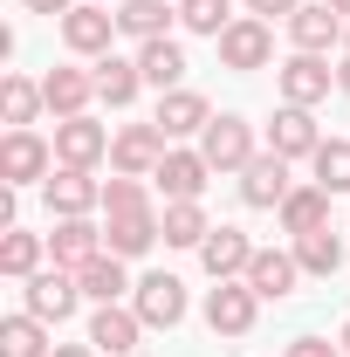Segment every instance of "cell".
<instances>
[{"label": "cell", "mask_w": 350, "mask_h": 357, "mask_svg": "<svg viewBox=\"0 0 350 357\" xmlns=\"http://www.w3.org/2000/svg\"><path fill=\"white\" fill-rule=\"evenodd\" d=\"M76 303H83L76 268H42V275H28V282H21V310L42 316L48 330H55V323H69V316H76Z\"/></svg>", "instance_id": "1"}, {"label": "cell", "mask_w": 350, "mask_h": 357, "mask_svg": "<svg viewBox=\"0 0 350 357\" xmlns=\"http://www.w3.org/2000/svg\"><path fill=\"white\" fill-rule=\"evenodd\" d=\"M165 151H172V137L158 131V124H124V131H110V172L151 178L165 165Z\"/></svg>", "instance_id": "2"}, {"label": "cell", "mask_w": 350, "mask_h": 357, "mask_svg": "<svg viewBox=\"0 0 350 357\" xmlns=\"http://www.w3.org/2000/svg\"><path fill=\"white\" fill-rule=\"evenodd\" d=\"M220 69H234V76H248V69H268L275 62V21H254V14H241L227 35H220Z\"/></svg>", "instance_id": "3"}, {"label": "cell", "mask_w": 350, "mask_h": 357, "mask_svg": "<svg viewBox=\"0 0 350 357\" xmlns=\"http://www.w3.org/2000/svg\"><path fill=\"white\" fill-rule=\"evenodd\" d=\"M55 172V144L42 131H7L0 137V178L7 185H48Z\"/></svg>", "instance_id": "4"}, {"label": "cell", "mask_w": 350, "mask_h": 357, "mask_svg": "<svg viewBox=\"0 0 350 357\" xmlns=\"http://www.w3.org/2000/svg\"><path fill=\"white\" fill-rule=\"evenodd\" d=\"M199 151H206L213 172H248V158H254V124L234 117V110H220L213 124L199 131Z\"/></svg>", "instance_id": "5"}, {"label": "cell", "mask_w": 350, "mask_h": 357, "mask_svg": "<svg viewBox=\"0 0 350 357\" xmlns=\"http://www.w3.org/2000/svg\"><path fill=\"white\" fill-rule=\"evenodd\" d=\"M289 192H296L289 158L254 151V158H248V172H241V206H254V213H282V199H289Z\"/></svg>", "instance_id": "6"}, {"label": "cell", "mask_w": 350, "mask_h": 357, "mask_svg": "<svg viewBox=\"0 0 350 357\" xmlns=\"http://www.w3.org/2000/svg\"><path fill=\"white\" fill-rule=\"evenodd\" d=\"M254 316H261V296H254L248 282H213V289H206V330H213V337H248Z\"/></svg>", "instance_id": "7"}, {"label": "cell", "mask_w": 350, "mask_h": 357, "mask_svg": "<svg viewBox=\"0 0 350 357\" xmlns=\"http://www.w3.org/2000/svg\"><path fill=\"white\" fill-rule=\"evenodd\" d=\"M131 310L144 316V330H178V323H185V282L165 275V268L144 275V282L131 289Z\"/></svg>", "instance_id": "8"}, {"label": "cell", "mask_w": 350, "mask_h": 357, "mask_svg": "<svg viewBox=\"0 0 350 357\" xmlns=\"http://www.w3.org/2000/svg\"><path fill=\"white\" fill-rule=\"evenodd\" d=\"M42 199H48V213H55V220H83V213L103 206V185H96L83 165H55L48 185H42Z\"/></svg>", "instance_id": "9"}, {"label": "cell", "mask_w": 350, "mask_h": 357, "mask_svg": "<svg viewBox=\"0 0 350 357\" xmlns=\"http://www.w3.org/2000/svg\"><path fill=\"white\" fill-rule=\"evenodd\" d=\"M344 14L330 7V0H303L296 14H289V42H296V55H330V48L344 42Z\"/></svg>", "instance_id": "10"}, {"label": "cell", "mask_w": 350, "mask_h": 357, "mask_svg": "<svg viewBox=\"0 0 350 357\" xmlns=\"http://www.w3.org/2000/svg\"><path fill=\"white\" fill-rule=\"evenodd\" d=\"M110 35H117V14L96 7V0H76L62 14V48L69 55H110Z\"/></svg>", "instance_id": "11"}, {"label": "cell", "mask_w": 350, "mask_h": 357, "mask_svg": "<svg viewBox=\"0 0 350 357\" xmlns=\"http://www.w3.org/2000/svg\"><path fill=\"white\" fill-rule=\"evenodd\" d=\"M268 151L275 158H316L323 151V131H316V110H303V103H282L275 110V124H268Z\"/></svg>", "instance_id": "12"}, {"label": "cell", "mask_w": 350, "mask_h": 357, "mask_svg": "<svg viewBox=\"0 0 350 357\" xmlns=\"http://www.w3.org/2000/svg\"><path fill=\"white\" fill-rule=\"evenodd\" d=\"M330 83H337V69H330L323 55H289V62L275 69V89H282V103H303V110H316V103L330 96Z\"/></svg>", "instance_id": "13"}, {"label": "cell", "mask_w": 350, "mask_h": 357, "mask_svg": "<svg viewBox=\"0 0 350 357\" xmlns=\"http://www.w3.org/2000/svg\"><path fill=\"white\" fill-rule=\"evenodd\" d=\"M103 158H110V131H103L96 117H62V124H55V165L96 172Z\"/></svg>", "instance_id": "14"}, {"label": "cell", "mask_w": 350, "mask_h": 357, "mask_svg": "<svg viewBox=\"0 0 350 357\" xmlns=\"http://www.w3.org/2000/svg\"><path fill=\"white\" fill-rule=\"evenodd\" d=\"M165 241V220L144 206V213H103V248L117 255V261H137V255H151Z\"/></svg>", "instance_id": "15"}, {"label": "cell", "mask_w": 350, "mask_h": 357, "mask_svg": "<svg viewBox=\"0 0 350 357\" xmlns=\"http://www.w3.org/2000/svg\"><path fill=\"white\" fill-rule=\"evenodd\" d=\"M206 178H213L206 151H199V144H172V151H165V165L151 172V185H158L165 199H199V192H206Z\"/></svg>", "instance_id": "16"}, {"label": "cell", "mask_w": 350, "mask_h": 357, "mask_svg": "<svg viewBox=\"0 0 350 357\" xmlns=\"http://www.w3.org/2000/svg\"><path fill=\"white\" fill-rule=\"evenodd\" d=\"M151 124H158V131L172 137V144H178V137H199L206 124H213V103H206L199 89H185V83H178V89H165V96H158Z\"/></svg>", "instance_id": "17"}, {"label": "cell", "mask_w": 350, "mask_h": 357, "mask_svg": "<svg viewBox=\"0 0 350 357\" xmlns=\"http://www.w3.org/2000/svg\"><path fill=\"white\" fill-rule=\"evenodd\" d=\"M296 282H303V261H296V248H254V261H248V289H254L261 303H282V296H296Z\"/></svg>", "instance_id": "18"}, {"label": "cell", "mask_w": 350, "mask_h": 357, "mask_svg": "<svg viewBox=\"0 0 350 357\" xmlns=\"http://www.w3.org/2000/svg\"><path fill=\"white\" fill-rule=\"evenodd\" d=\"M248 261H254V241H248L241 227H213L206 248H199V268H206L213 282H248Z\"/></svg>", "instance_id": "19"}, {"label": "cell", "mask_w": 350, "mask_h": 357, "mask_svg": "<svg viewBox=\"0 0 350 357\" xmlns=\"http://www.w3.org/2000/svg\"><path fill=\"white\" fill-rule=\"evenodd\" d=\"M137 337H144V316L124 310V303H96V316H89V344L103 357H131Z\"/></svg>", "instance_id": "20"}, {"label": "cell", "mask_w": 350, "mask_h": 357, "mask_svg": "<svg viewBox=\"0 0 350 357\" xmlns=\"http://www.w3.org/2000/svg\"><path fill=\"white\" fill-rule=\"evenodd\" d=\"M42 96H48V110H55V124H62V117H89V103H96V69H48Z\"/></svg>", "instance_id": "21"}, {"label": "cell", "mask_w": 350, "mask_h": 357, "mask_svg": "<svg viewBox=\"0 0 350 357\" xmlns=\"http://www.w3.org/2000/svg\"><path fill=\"white\" fill-rule=\"evenodd\" d=\"M96 255H103V227L89 213L83 220H55V234H48V261L55 268H89Z\"/></svg>", "instance_id": "22"}, {"label": "cell", "mask_w": 350, "mask_h": 357, "mask_svg": "<svg viewBox=\"0 0 350 357\" xmlns=\"http://www.w3.org/2000/svg\"><path fill=\"white\" fill-rule=\"evenodd\" d=\"M172 21H178L172 0H117V35H131L137 48H144V42H165Z\"/></svg>", "instance_id": "23"}, {"label": "cell", "mask_w": 350, "mask_h": 357, "mask_svg": "<svg viewBox=\"0 0 350 357\" xmlns=\"http://www.w3.org/2000/svg\"><path fill=\"white\" fill-rule=\"evenodd\" d=\"M137 89H144L137 55H96V103H110V110H131Z\"/></svg>", "instance_id": "24"}, {"label": "cell", "mask_w": 350, "mask_h": 357, "mask_svg": "<svg viewBox=\"0 0 350 357\" xmlns=\"http://www.w3.org/2000/svg\"><path fill=\"white\" fill-rule=\"evenodd\" d=\"M42 255H48V234H28V227H7V234H0V275H7V282L42 275Z\"/></svg>", "instance_id": "25"}, {"label": "cell", "mask_w": 350, "mask_h": 357, "mask_svg": "<svg viewBox=\"0 0 350 357\" xmlns=\"http://www.w3.org/2000/svg\"><path fill=\"white\" fill-rule=\"evenodd\" d=\"M137 69H144V83L158 89V96L178 89L185 83V42H172V35H165V42H144L137 48Z\"/></svg>", "instance_id": "26"}, {"label": "cell", "mask_w": 350, "mask_h": 357, "mask_svg": "<svg viewBox=\"0 0 350 357\" xmlns=\"http://www.w3.org/2000/svg\"><path fill=\"white\" fill-rule=\"evenodd\" d=\"M0 110H7V131H35V117L48 110V96L35 76H0Z\"/></svg>", "instance_id": "27"}, {"label": "cell", "mask_w": 350, "mask_h": 357, "mask_svg": "<svg viewBox=\"0 0 350 357\" xmlns=\"http://www.w3.org/2000/svg\"><path fill=\"white\" fill-rule=\"evenodd\" d=\"M76 282H83V296H89V303H124V296L137 289L131 275H124V261H117L110 248H103V255H96L89 268H76Z\"/></svg>", "instance_id": "28"}, {"label": "cell", "mask_w": 350, "mask_h": 357, "mask_svg": "<svg viewBox=\"0 0 350 357\" xmlns=\"http://www.w3.org/2000/svg\"><path fill=\"white\" fill-rule=\"evenodd\" d=\"M330 199H337V192H323V185H296V192L282 199V234H316V227H330Z\"/></svg>", "instance_id": "29"}, {"label": "cell", "mask_w": 350, "mask_h": 357, "mask_svg": "<svg viewBox=\"0 0 350 357\" xmlns=\"http://www.w3.org/2000/svg\"><path fill=\"white\" fill-rule=\"evenodd\" d=\"M165 248H206V234H213V220H206V206L199 199H165Z\"/></svg>", "instance_id": "30"}, {"label": "cell", "mask_w": 350, "mask_h": 357, "mask_svg": "<svg viewBox=\"0 0 350 357\" xmlns=\"http://www.w3.org/2000/svg\"><path fill=\"white\" fill-rule=\"evenodd\" d=\"M55 344H48V323L28 310H14L7 323H0V357H48Z\"/></svg>", "instance_id": "31"}, {"label": "cell", "mask_w": 350, "mask_h": 357, "mask_svg": "<svg viewBox=\"0 0 350 357\" xmlns=\"http://www.w3.org/2000/svg\"><path fill=\"white\" fill-rule=\"evenodd\" d=\"M296 261H303V275H337L344 268V241L330 234V227H316V234H296Z\"/></svg>", "instance_id": "32"}, {"label": "cell", "mask_w": 350, "mask_h": 357, "mask_svg": "<svg viewBox=\"0 0 350 357\" xmlns=\"http://www.w3.org/2000/svg\"><path fill=\"white\" fill-rule=\"evenodd\" d=\"M178 21H185L192 35H206V42H220V35H227V28H234L241 14H234L227 0H178Z\"/></svg>", "instance_id": "33"}, {"label": "cell", "mask_w": 350, "mask_h": 357, "mask_svg": "<svg viewBox=\"0 0 350 357\" xmlns=\"http://www.w3.org/2000/svg\"><path fill=\"white\" fill-rule=\"evenodd\" d=\"M323 192H350V137H323V151L309 158Z\"/></svg>", "instance_id": "34"}, {"label": "cell", "mask_w": 350, "mask_h": 357, "mask_svg": "<svg viewBox=\"0 0 350 357\" xmlns=\"http://www.w3.org/2000/svg\"><path fill=\"white\" fill-rule=\"evenodd\" d=\"M144 206H151V185H144V178H103V213H144Z\"/></svg>", "instance_id": "35"}, {"label": "cell", "mask_w": 350, "mask_h": 357, "mask_svg": "<svg viewBox=\"0 0 350 357\" xmlns=\"http://www.w3.org/2000/svg\"><path fill=\"white\" fill-rule=\"evenodd\" d=\"M282 357H344V351H337L330 337H289V351H282Z\"/></svg>", "instance_id": "36"}, {"label": "cell", "mask_w": 350, "mask_h": 357, "mask_svg": "<svg viewBox=\"0 0 350 357\" xmlns=\"http://www.w3.org/2000/svg\"><path fill=\"white\" fill-rule=\"evenodd\" d=\"M296 7H303V0H248V14H254V21H289Z\"/></svg>", "instance_id": "37"}, {"label": "cell", "mask_w": 350, "mask_h": 357, "mask_svg": "<svg viewBox=\"0 0 350 357\" xmlns=\"http://www.w3.org/2000/svg\"><path fill=\"white\" fill-rule=\"evenodd\" d=\"M21 7H28V14H48V21H62V14H69L76 0H21Z\"/></svg>", "instance_id": "38"}, {"label": "cell", "mask_w": 350, "mask_h": 357, "mask_svg": "<svg viewBox=\"0 0 350 357\" xmlns=\"http://www.w3.org/2000/svg\"><path fill=\"white\" fill-rule=\"evenodd\" d=\"M48 357H96V344H89V337H83V344H55Z\"/></svg>", "instance_id": "39"}, {"label": "cell", "mask_w": 350, "mask_h": 357, "mask_svg": "<svg viewBox=\"0 0 350 357\" xmlns=\"http://www.w3.org/2000/svg\"><path fill=\"white\" fill-rule=\"evenodd\" d=\"M337 89H344V96H350V55H344V69H337Z\"/></svg>", "instance_id": "40"}, {"label": "cell", "mask_w": 350, "mask_h": 357, "mask_svg": "<svg viewBox=\"0 0 350 357\" xmlns=\"http://www.w3.org/2000/svg\"><path fill=\"white\" fill-rule=\"evenodd\" d=\"M330 7H337V14H344V21H350V0H330Z\"/></svg>", "instance_id": "41"}, {"label": "cell", "mask_w": 350, "mask_h": 357, "mask_svg": "<svg viewBox=\"0 0 350 357\" xmlns=\"http://www.w3.org/2000/svg\"><path fill=\"white\" fill-rule=\"evenodd\" d=\"M344 357H350V323H344Z\"/></svg>", "instance_id": "42"}, {"label": "cell", "mask_w": 350, "mask_h": 357, "mask_svg": "<svg viewBox=\"0 0 350 357\" xmlns=\"http://www.w3.org/2000/svg\"><path fill=\"white\" fill-rule=\"evenodd\" d=\"M96 7H110V0H96Z\"/></svg>", "instance_id": "43"}, {"label": "cell", "mask_w": 350, "mask_h": 357, "mask_svg": "<svg viewBox=\"0 0 350 357\" xmlns=\"http://www.w3.org/2000/svg\"><path fill=\"white\" fill-rule=\"evenodd\" d=\"M344 42H350V28H344Z\"/></svg>", "instance_id": "44"}, {"label": "cell", "mask_w": 350, "mask_h": 357, "mask_svg": "<svg viewBox=\"0 0 350 357\" xmlns=\"http://www.w3.org/2000/svg\"><path fill=\"white\" fill-rule=\"evenodd\" d=\"M172 7H178V0H172Z\"/></svg>", "instance_id": "45"}]
</instances>
